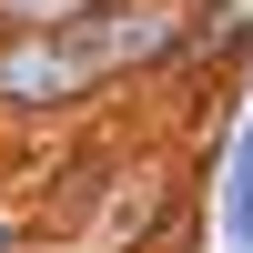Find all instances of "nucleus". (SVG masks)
Segmentation results:
<instances>
[{
    "label": "nucleus",
    "mask_w": 253,
    "mask_h": 253,
    "mask_svg": "<svg viewBox=\"0 0 253 253\" xmlns=\"http://www.w3.org/2000/svg\"><path fill=\"white\" fill-rule=\"evenodd\" d=\"M112 81L91 20H51V31H0V112H71Z\"/></svg>",
    "instance_id": "nucleus-1"
},
{
    "label": "nucleus",
    "mask_w": 253,
    "mask_h": 253,
    "mask_svg": "<svg viewBox=\"0 0 253 253\" xmlns=\"http://www.w3.org/2000/svg\"><path fill=\"white\" fill-rule=\"evenodd\" d=\"M213 233H223V253H253V101H243L233 152H223V172H213Z\"/></svg>",
    "instance_id": "nucleus-2"
},
{
    "label": "nucleus",
    "mask_w": 253,
    "mask_h": 253,
    "mask_svg": "<svg viewBox=\"0 0 253 253\" xmlns=\"http://www.w3.org/2000/svg\"><path fill=\"white\" fill-rule=\"evenodd\" d=\"M91 0H0V31H51V20H81Z\"/></svg>",
    "instance_id": "nucleus-3"
},
{
    "label": "nucleus",
    "mask_w": 253,
    "mask_h": 253,
    "mask_svg": "<svg viewBox=\"0 0 253 253\" xmlns=\"http://www.w3.org/2000/svg\"><path fill=\"white\" fill-rule=\"evenodd\" d=\"M0 253H41V233H31L20 213H0Z\"/></svg>",
    "instance_id": "nucleus-4"
}]
</instances>
